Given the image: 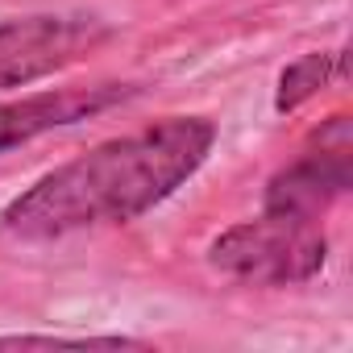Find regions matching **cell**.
I'll list each match as a JSON object with an SVG mask.
<instances>
[{
  "label": "cell",
  "mask_w": 353,
  "mask_h": 353,
  "mask_svg": "<svg viewBox=\"0 0 353 353\" xmlns=\"http://www.w3.org/2000/svg\"><path fill=\"white\" fill-rule=\"evenodd\" d=\"M349 158H353V137H349V117H332L312 150L299 154L287 170H279L266 188V212H287V216H312L349 192Z\"/></svg>",
  "instance_id": "3"
},
{
  "label": "cell",
  "mask_w": 353,
  "mask_h": 353,
  "mask_svg": "<svg viewBox=\"0 0 353 353\" xmlns=\"http://www.w3.org/2000/svg\"><path fill=\"white\" fill-rule=\"evenodd\" d=\"M216 125L204 117H166L141 133L112 137L83 158L42 174L21 192L0 225L26 241H50L79 229L129 225L204 166Z\"/></svg>",
  "instance_id": "1"
},
{
  "label": "cell",
  "mask_w": 353,
  "mask_h": 353,
  "mask_svg": "<svg viewBox=\"0 0 353 353\" xmlns=\"http://www.w3.org/2000/svg\"><path fill=\"white\" fill-rule=\"evenodd\" d=\"M129 96H133V88L104 83V88H59V92H38V96L13 100V104H0V154L13 145H26L50 129L88 121Z\"/></svg>",
  "instance_id": "5"
},
{
  "label": "cell",
  "mask_w": 353,
  "mask_h": 353,
  "mask_svg": "<svg viewBox=\"0 0 353 353\" xmlns=\"http://www.w3.org/2000/svg\"><path fill=\"white\" fill-rule=\"evenodd\" d=\"M92 21H67V17H26L0 26V88L34 83L71 59H79L96 42Z\"/></svg>",
  "instance_id": "4"
},
{
  "label": "cell",
  "mask_w": 353,
  "mask_h": 353,
  "mask_svg": "<svg viewBox=\"0 0 353 353\" xmlns=\"http://www.w3.org/2000/svg\"><path fill=\"white\" fill-rule=\"evenodd\" d=\"M34 345H46V349H63V345H104V349H117V345H133L125 336H79V341H67V336H0V349H34Z\"/></svg>",
  "instance_id": "7"
},
{
  "label": "cell",
  "mask_w": 353,
  "mask_h": 353,
  "mask_svg": "<svg viewBox=\"0 0 353 353\" xmlns=\"http://www.w3.org/2000/svg\"><path fill=\"white\" fill-rule=\"evenodd\" d=\"M328 54H303V59H295L283 75H279V96H274V108L279 112H295L303 100H312L324 83H328Z\"/></svg>",
  "instance_id": "6"
},
{
  "label": "cell",
  "mask_w": 353,
  "mask_h": 353,
  "mask_svg": "<svg viewBox=\"0 0 353 353\" xmlns=\"http://www.w3.org/2000/svg\"><path fill=\"white\" fill-rule=\"evenodd\" d=\"M212 266L245 279V283H266V287H287V283H307L320 274L328 258V241L320 221L312 216H287V212H262L258 221L225 229L212 250Z\"/></svg>",
  "instance_id": "2"
}]
</instances>
